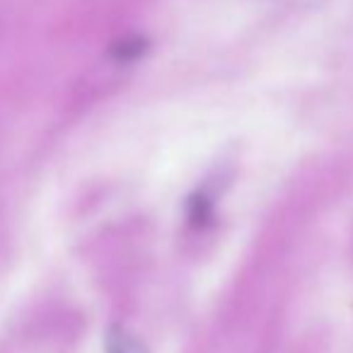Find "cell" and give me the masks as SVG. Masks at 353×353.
Masks as SVG:
<instances>
[{
  "instance_id": "cell-1",
  "label": "cell",
  "mask_w": 353,
  "mask_h": 353,
  "mask_svg": "<svg viewBox=\"0 0 353 353\" xmlns=\"http://www.w3.org/2000/svg\"><path fill=\"white\" fill-rule=\"evenodd\" d=\"M107 353H148V348L126 327H112L107 332Z\"/></svg>"
}]
</instances>
